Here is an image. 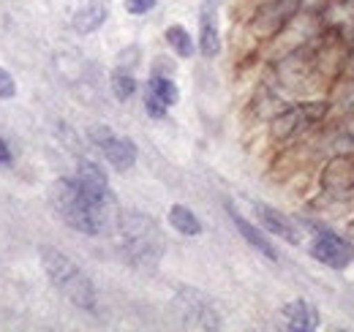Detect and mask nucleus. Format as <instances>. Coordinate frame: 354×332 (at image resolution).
Returning a JSON list of instances; mask_svg holds the SVG:
<instances>
[{
	"label": "nucleus",
	"mask_w": 354,
	"mask_h": 332,
	"mask_svg": "<svg viewBox=\"0 0 354 332\" xmlns=\"http://www.w3.org/2000/svg\"><path fill=\"white\" fill-rule=\"evenodd\" d=\"M41 264H44L46 278L52 281V286L60 291L71 305L82 308V311H93L95 308V289L88 273L74 264L63 250L52 248V246H41Z\"/></svg>",
	"instance_id": "7ed1b4c3"
},
{
	"label": "nucleus",
	"mask_w": 354,
	"mask_h": 332,
	"mask_svg": "<svg viewBox=\"0 0 354 332\" xmlns=\"http://www.w3.org/2000/svg\"><path fill=\"white\" fill-rule=\"evenodd\" d=\"M156 3H158V0H126V11L133 14V17H139V14L153 11V8H156Z\"/></svg>",
	"instance_id": "4be33fe9"
},
{
	"label": "nucleus",
	"mask_w": 354,
	"mask_h": 332,
	"mask_svg": "<svg viewBox=\"0 0 354 332\" xmlns=\"http://www.w3.org/2000/svg\"><path fill=\"white\" fill-rule=\"evenodd\" d=\"M199 52L205 57H216L221 52V30H218V0H207L199 14Z\"/></svg>",
	"instance_id": "9d476101"
},
{
	"label": "nucleus",
	"mask_w": 354,
	"mask_h": 332,
	"mask_svg": "<svg viewBox=\"0 0 354 332\" xmlns=\"http://www.w3.org/2000/svg\"><path fill=\"white\" fill-rule=\"evenodd\" d=\"M106 14H109L106 0H80L74 14H71V25H74L77 33L88 36V33L98 30L106 22Z\"/></svg>",
	"instance_id": "f8f14e48"
},
{
	"label": "nucleus",
	"mask_w": 354,
	"mask_h": 332,
	"mask_svg": "<svg viewBox=\"0 0 354 332\" xmlns=\"http://www.w3.org/2000/svg\"><path fill=\"white\" fill-rule=\"evenodd\" d=\"M310 256L333 270H344L354 261V246L349 240L333 234V232H316L310 240Z\"/></svg>",
	"instance_id": "0eeeda50"
},
{
	"label": "nucleus",
	"mask_w": 354,
	"mask_h": 332,
	"mask_svg": "<svg viewBox=\"0 0 354 332\" xmlns=\"http://www.w3.org/2000/svg\"><path fill=\"white\" fill-rule=\"evenodd\" d=\"M167 42H169V46L175 49L180 57H191V55L196 52L191 33H188L183 25H169V28H167Z\"/></svg>",
	"instance_id": "a211bd4d"
},
{
	"label": "nucleus",
	"mask_w": 354,
	"mask_h": 332,
	"mask_svg": "<svg viewBox=\"0 0 354 332\" xmlns=\"http://www.w3.org/2000/svg\"><path fill=\"white\" fill-rule=\"evenodd\" d=\"M118 237L126 259L136 267H156L164 256V234L158 223L142 212H123L118 218Z\"/></svg>",
	"instance_id": "f03ea898"
},
{
	"label": "nucleus",
	"mask_w": 354,
	"mask_h": 332,
	"mask_svg": "<svg viewBox=\"0 0 354 332\" xmlns=\"http://www.w3.org/2000/svg\"><path fill=\"white\" fill-rule=\"evenodd\" d=\"M172 305H175L177 319L185 327H196V330H218L221 327V316H218L213 299L205 297L202 291L183 286V289H177Z\"/></svg>",
	"instance_id": "20e7f679"
},
{
	"label": "nucleus",
	"mask_w": 354,
	"mask_h": 332,
	"mask_svg": "<svg viewBox=\"0 0 354 332\" xmlns=\"http://www.w3.org/2000/svg\"><path fill=\"white\" fill-rule=\"evenodd\" d=\"M112 93H115L118 101H129V98H131L133 93H136V80H133L131 71L118 68V71L112 74Z\"/></svg>",
	"instance_id": "6ab92c4d"
},
{
	"label": "nucleus",
	"mask_w": 354,
	"mask_h": 332,
	"mask_svg": "<svg viewBox=\"0 0 354 332\" xmlns=\"http://www.w3.org/2000/svg\"><path fill=\"white\" fill-rule=\"evenodd\" d=\"M169 223L177 234H185V237H196L202 234V221L196 218V212L185 205H172L169 208Z\"/></svg>",
	"instance_id": "dca6fc26"
},
{
	"label": "nucleus",
	"mask_w": 354,
	"mask_h": 332,
	"mask_svg": "<svg viewBox=\"0 0 354 332\" xmlns=\"http://www.w3.org/2000/svg\"><path fill=\"white\" fill-rule=\"evenodd\" d=\"M17 95V82H14V77L6 71V68H0V98H14Z\"/></svg>",
	"instance_id": "412c9836"
},
{
	"label": "nucleus",
	"mask_w": 354,
	"mask_h": 332,
	"mask_svg": "<svg viewBox=\"0 0 354 332\" xmlns=\"http://www.w3.org/2000/svg\"><path fill=\"white\" fill-rule=\"evenodd\" d=\"M11 164V150H8V145L0 139V166Z\"/></svg>",
	"instance_id": "5701e85b"
},
{
	"label": "nucleus",
	"mask_w": 354,
	"mask_h": 332,
	"mask_svg": "<svg viewBox=\"0 0 354 332\" xmlns=\"http://www.w3.org/2000/svg\"><path fill=\"white\" fill-rule=\"evenodd\" d=\"M167 109H169V107H164V104H161L150 90L145 93V112H147L150 118H156V120H158V118H164V115H167Z\"/></svg>",
	"instance_id": "aec40b11"
},
{
	"label": "nucleus",
	"mask_w": 354,
	"mask_h": 332,
	"mask_svg": "<svg viewBox=\"0 0 354 332\" xmlns=\"http://www.w3.org/2000/svg\"><path fill=\"white\" fill-rule=\"evenodd\" d=\"M90 136H93V142L101 147L104 158L109 161L112 169H118V172H129V169L136 164V145H133L131 139L112 133L106 125H95V128L90 131Z\"/></svg>",
	"instance_id": "423d86ee"
},
{
	"label": "nucleus",
	"mask_w": 354,
	"mask_h": 332,
	"mask_svg": "<svg viewBox=\"0 0 354 332\" xmlns=\"http://www.w3.org/2000/svg\"><path fill=\"white\" fill-rule=\"evenodd\" d=\"M147 90L164 104V107H175L177 98H180V93H177V84L169 80V77H158V74H153V80L147 82Z\"/></svg>",
	"instance_id": "f3484780"
},
{
	"label": "nucleus",
	"mask_w": 354,
	"mask_h": 332,
	"mask_svg": "<svg viewBox=\"0 0 354 332\" xmlns=\"http://www.w3.org/2000/svg\"><path fill=\"white\" fill-rule=\"evenodd\" d=\"M327 115V104L324 101H306V104H295L289 107L283 115H278L272 120V136L275 139H289L295 136L297 131L308 128L316 120H322Z\"/></svg>",
	"instance_id": "39448f33"
},
{
	"label": "nucleus",
	"mask_w": 354,
	"mask_h": 332,
	"mask_svg": "<svg viewBox=\"0 0 354 332\" xmlns=\"http://www.w3.org/2000/svg\"><path fill=\"white\" fill-rule=\"evenodd\" d=\"M300 3H303V0H272V3H267L265 8L259 11V19H257L254 25L270 19V25H267L265 30H275V28H281L289 17H295V11L300 8Z\"/></svg>",
	"instance_id": "2eb2a0df"
},
{
	"label": "nucleus",
	"mask_w": 354,
	"mask_h": 332,
	"mask_svg": "<svg viewBox=\"0 0 354 332\" xmlns=\"http://www.w3.org/2000/svg\"><path fill=\"white\" fill-rule=\"evenodd\" d=\"M254 210H257V218L262 221L265 232L281 237V240L289 243V246H300V229H297V223H295L289 215H283L281 210L270 208V205H262V202L254 205Z\"/></svg>",
	"instance_id": "6e6552de"
},
{
	"label": "nucleus",
	"mask_w": 354,
	"mask_h": 332,
	"mask_svg": "<svg viewBox=\"0 0 354 332\" xmlns=\"http://www.w3.org/2000/svg\"><path fill=\"white\" fill-rule=\"evenodd\" d=\"M49 205L68 229L82 234H101L109 223V208L88 196L77 177L55 180L49 185Z\"/></svg>",
	"instance_id": "f257e3e1"
},
{
	"label": "nucleus",
	"mask_w": 354,
	"mask_h": 332,
	"mask_svg": "<svg viewBox=\"0 0 354 332\" xmlns=\"http://www.w3.org/2000/svg\"><path fill=\"white\" fill-rule=\"evenodd\" d=\"M281 316L286 322V330L295 332H310L319 327V311L308 299H292L281 308Z\"/></svg>",
	"instance_id": "ddd939ff"
},
{
	"label": "nucleus",
	"mask_w": 354,
	"mask_h": 332,
	"mask_svg": "<svg viewBox=\"0 0 354 332\" xmlns=\"http://www.w3.org/2000/svg\"><path fill=\"white\" fill-rule=\"evenodd\" d=\"M74 177H77V183L85 188V194L93 196L98 205H106V208L115 205V199H112V194H109V180H106L104 169L98 164H93V161H80V169H77Z\"/></svg>",
	"instance_id": "1a4fd4ad"
},
{
	"label": "nucleus",
	"mask_w": 354,
	"mask_h": 332,
	"mask_svg": "<svg viewBox=\"0 0 354 332\" xmlns=\"http://www.w3.org/2000/svg\"><path fill=\"white\" fill-rule=\"evenodd\" d=\"M324 188L330 196L352 199L354 196V158H338L324 172Z\"/></svg>",
	"instance_id": "9b49d317"
},
{
	"label": "nucleus",
	"mask_w": 354,
	"mask_h": 332,
	"mask_svg": "<svg viewBox=\"0 0 354 332\" xmlns=\"http://www.w3.org/2000/svg\"><path fill=\"white\" fill-rule=\"evenodd\" d=\"M229 215H232V223L237 226V232H240V237L251 246V248L257 250V253H262L265 259H270V261H278V250H275V246L270 243V237H267L262 229H257L251 221H245L237 210L229 208Z\"/></svg>",
	"instance_id": "4468645a"
}]
</instances>
